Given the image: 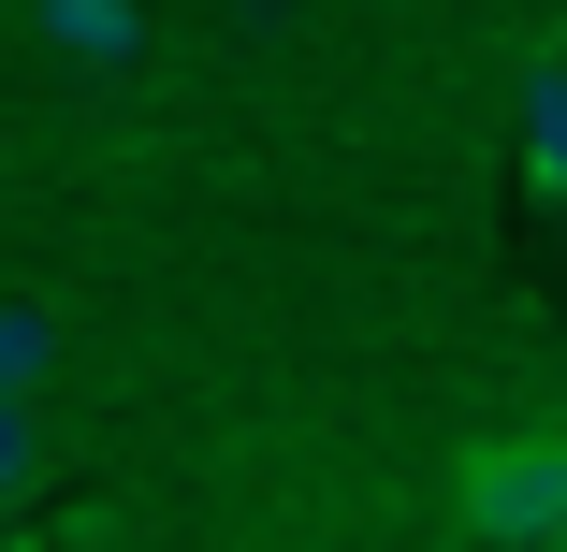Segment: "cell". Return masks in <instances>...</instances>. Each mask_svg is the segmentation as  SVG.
Here are the masks:
<instances>
[{"label":"cell","mask_w":567,"mask_h":552,"mask_svg":"<svg viewBox=\"0 0 567 552\" xmlns=\"http://www.w3.org/2000/svg\"><path fill=\"white\" fill-rule=\"evenodd\" d=\"M451 523L466 552H567V421H509L451 466Z\"/></svg>","instance_id":"6da1fadb"},{"label":"cell","mask_w":567,"mask_h":552,"mask_svg":"<svg viewBox=\"0 0 567 552\" xmlns=\"http://www.w3.org/2000/svg\"><path fill=\"white\" fill-rule=\"evenodd\" d=\"M44 350H59V320H44V305H0V393H30Z\"/></svg>","instance_id":"3957f363"},{"label":"cell","mask_w":567,"mask_h":552,"mask_svg":"<svg viewBox=\"0 0 567 552\" xmlns=\"http://www.w3.org/2000/svg\"><path fill=\"white\" fill-rule=\"evenodd\" d=\"M30 480H44V421L30 393H0V509H30Z\"/></svg>","instance_id":"7a4b0ae2"}]
</instances>
